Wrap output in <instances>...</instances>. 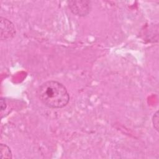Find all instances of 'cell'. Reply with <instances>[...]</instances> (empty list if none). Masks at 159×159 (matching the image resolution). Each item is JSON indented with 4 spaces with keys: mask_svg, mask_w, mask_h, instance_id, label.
Returning <instances> with one entry per match:
<instances>
[{
    "mask_svg": "<svg viewBox=\"0 0 159 159\" xmlns=\"http://www.w3.org/2000/svg\"><path fill=\"white\" fill-rule=\"evenodd\" d=\"M6 101H5V99H3L2 98H1V112L4 111L6 108Z\"/></svg>",
    "mask_w": 159,
    "mask_h": 159,
    "instance_id": "6",
    "label": "cell"
},
{
    "mask_svg": "<svg viewBox=\"0 0 159 159\" xmlns=\"http://www.w3.org/2000/svg\"><path fill=\"white\" fill-rule=\"evenodd\" d=\"M152 122L153 127L157 131H158L159 129V117H158V111H157L153 115L152 118Z\"/></svg>",
    "mask_w": 159,
    "mask_h": 159,
    "instance_id": "5",
    "label": "cell"
},
{
    "mask_svg": "<svg viewBox=\"0 0 159 159\" xmlns=\"http://www.w3.org/2000/svg\"><path fill=\"white\" fill-rule=\"evenodd\" d=\"M12 152L10 148L6 144L0 145V158H12Z\"/></svg>",
    "mask_w": 159,
    "mask_h": 159,
    "instance_id": "4",
    "label": "cell"
},
{
    "mask_svg": "<svg viewBox=\"0 0 159 159\" xmlns=\"http://www.w3.org/2000/svg\"><path fill=\"white\" fill-rule=\"evenodd\" d=\"M37 94L44 105L53 109L64 107L70 100L65 86L57 81H48L42 83L38 88Z\"/></svg>",
    "mask_w": 159,
    "mask_h": 159,
    "instance_id": "1",
    "label": "cell"
},
{
    "mask_svg": "<svg viewBox=\"0 0 159 159\" xmlns=\"http://www.w3.org/2000/svg\"><path fill=\"white\" fill-rule=\"evenodd\" d=\"M68 6L74 14L79 16H87L91 9V2L88 1H68Z\"/></svg>",
    "mask_w": 159,
    "mask_h": 159,
    "instance_id": "2",
    "label": "cell"
},
{
    "mask_svg": "<svg viewBox=\"0 0 159 159\" xmlns=\"http://www.w3.org/2000/svg\"><path fill=\"white\" fill-rule=\"evenodd\" d=\"M16 34L14 24L7 19L1 17V40L12 39Z\"/></svg>",
    "mask_w": 159,
    "mask_h": 159,
    "instance_id": "3",
    "label": "cell"
}]
</instances>
